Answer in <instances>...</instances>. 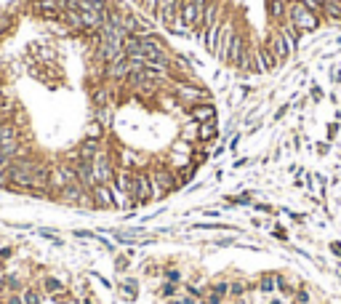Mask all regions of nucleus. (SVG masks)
Masks as SVG:
<instances>
[{
  "instance_id": "obj_21",
  "label": "nucleus",
  "mask_w": 341,
  "mask_h": 304,
  "mask_svg": "<svg viewBox=\"0 0 341 304\" xmlns=\"http://www.w3.org/2000/svg\"><path fill=\"white\" fill-rule=\"evenodd\" d=\"M323 22L341 24V3H333V0H328L325 8H323Z\"/></svg>"
},
{
  "instance_id": "obj_11",
  "label": "nucleus",
  "mask_w": 341,
  "mask_h": 304,
  "mask_svg": "<svg viewBox=\"0 0 341 304\" xmlns=\"http://www.w3.org/2000/svg\"><path fill=\"white\" fill-rule=\"evenodd\" d=\"M91 203H93V208H99V211H112V208H118L112 184H96L91 189Z\"/></svg>"
},
{
  "instance_id": "obj_13",
  "label": "nucleus",
  "mask_w": 341,
  "mask_h": 304,
  "mask_svg": "<svg viewBox=\"0 0 341 304\" xmlns=\"http://www.w3.org/2000/svg\"><path fill=\"white\" fill-rule=\"evenodd\" d=\"M288 3L291 0H264V8H267L269 24H280L288 19Z\"/></svg>"
},
{
  "instance_id": "obj_5",
  "label": "nucleus",
  "mask_w": 341,
  "mask_h": 304,
  "mask_svg": "<svg viewBox=\"0 0 341 304\" xmlns=\"http://www.w3.org/2000/svg\"><path fill=\"white\" fill-rule=\"evenodd\" d=\"M115 171H118L115 155L107 149H99L96 158H93V176H96V184H112L115 182Z\"/></svg>"
},
{
  "instance_id": "obj_23",
  "label": "nucleus",
  "mask_w": 341,
  "mask_h": 304,
  "mask_svg": "<svg viewBox=\"0 0 341 304\" xmlns=\"http://www.w3.org/2000/svg\"><path fill=\"white\" fill-rule=\"evenodd\" d=\"M131 259H134V256H131L128 251L115 254V272L118 275H128L131 272Z\"/></svg>"
},
{
  "instance_id": "obj_45",
  "label": "nucleus",
  "mask_w": 341,
  "mask_h": 304,
  "mask_svg": "<svg viewBox=\"0 0 341 304\" xmlns=\"http://www.w3.org/2000/svg\"><path fill=\"white\" fill-rule=\"evenodd\" d=\"M221 179H224V168H216V174H213V182H216V184H219V182H221Z\"/></svg>"
},
{
  "instance_id": "obj_37",
  "label": "nucleus",
  "mask_w": 341,
  "mask_h": 304,
  "mask_svg": "<svg viewBox=\"0 0 341 304\" xmlns=\"http://www.w3.org/2000/svg\"><path fill=\"white\" fill-rule=\"evenodd\" d=\"M315 152H317V158H328V155H330V141H328V139H325V141H317Z\"/></svg>"
},
{
  "instance_id": "obj_38",
  "label": "nucleus",
  "mask_w": 341,
  "mask_h": 304,
  "mask_svg": "<svg viewBox=\"0 0 341 304\" xmlns=\"http://www.w3.org/2000/svg\"><path fill=\"white\" fill-rule=\"evenodd\" d=\"M328 251H330V256H333V259L341 262V240H328Z\"/></svg>"
},
{
  "instance_id": "obj_6",
  "label": "nucleus",
  "mask_w": 341,
  "mask_h": 304,
  "mask_svg": "<svg viewBox=\"0 0 341 304\" xmlns=\"http://www.w3.org/2000/svg\"><path fill=\"white\" fill-rule=\"evenodd\" d=\"M208 3H211V0H184V3H182V16H179V19H182L189 30H195V35L203 27V14H205Z\"/></svg>"
},
{
  "instance_id": "obj_46",
  "label": "nucleus",
  "mask_w": 341,
  "mask_h": 304,
  "mask_svg": "<svg viewBox=\"0 0 341 304\" xmlns=\"http://www.w3.org/2000/svg\"><path fill=\"white\" fill-rule=\"evenodd\" d=\"M333 45H338V48H341V37H333Z\"/></svg>"
},
{
  "instance_id": "obj_25",
  "label": "nucleus",
  "mask_w": 341,
  "mask_h": 304,
  "mask_svg": "<svg viewBox=\"0 0 341 304\" xmlns=\"http://www.w3.org/2000/svg\"><path fill=\"white\" fill-rule=\"evenodd\" d=\"M43 288L48 291L51 296H53V293H59V291H67V288H64V283H62L59 278H45V280H43Z\"/></svg>"
},
{
  "instance_id": "obj_44",
  "label": "nucleus",
  "mask_w": 341,
  "mask_h": 304,
  "mask_svg": "<svg viewBox=\"0 0 341 304\" xmlns=\"http://www.w3.org/2000/svg\"><path fill=\"white\" fill-rule=\"evenodd\" d=\"M280 158H282V147L277 144V147L272 149V160H280Z\"/></svg>"
},
{
  "instance_id": "obj_18",
  "label": "nucleus",
  "mask_w": 341,
  "mask_h": 304,
  "mask_svg": "<svg viewBox=\"0 0 341 304\" xmlns=\"http://www.w3.org/2000/svg\"><path fill=\"white\" fill-rule=\"evenodd\" d=\"M256 51H259V59L264 62V67H267V72H277L280 67H282V64L277 62V56H274L272 54V48H269V45L267 43H256Z\"/></svg>"
},
{
  "instance_id": "obj_22",
  "label": "nucleus",
  "mask_w": 341,
  "mask_h": 304,
  "mask_svg": "<svg viewBox=\"0 0 341 304\" xmlns=\"http://www.w3.org/2000/svg\"><path fill=\"white\" fill-rule=\"evenodd\" d=\"M230 283H232V278H226V275H219V278L211 280V291H216L221 299H230Z\"/></svg>"
},
{
  "instance_id": "obj_1",
  "label": "nucleus",
  "mask_w": 341,
  "mask_h": 304,
  "mask_svg": "<svg viewBox=\"0 0 341 304\" xmlns=\"http://www.w3.org/2000/svg\"><path fill=\"white\" fill-rule=\"evenodd\" d=\"M149 171H152V184H155V203L157 200H165L168 195H174L179 189V182H176V168L168 163V160H155L152 166H149Z\"/></svg>"
},
{
  "instance_id": "obj_20",
  "label": "nucleus",
  "mask_w": 341,
  "mask_h": 304,
  "mask_svg": "<svg viewBox=\"0 0 341 304\" xmlns=\"http://www.w3.org/2000/svg\"><path fill=\"white\" fill-rule=\"evenodd\" d=\"M179 293H182V286L179 283H168V280H160V286H157V296L168 301V299H176Z\"/></svg>"
},
{
  "instance_id": "obj_12",
  "label": "nucleus",
  "mask_w": 341,
  "mask_h": 304,
  "mask_svg": "<svg viewBox=\"0 0 341 304\" xmlns=\"http://www.w3.org/2000/svg\"><path fill=\"white\" fill-rule=\"evenodd\" d=\"M277 27H280V32H282V37H286L288 48H291L293 54H299V48H301V43H304V32H301V30H299V27H296V24H293V22H288V19H286V22H280Z\"/></svg>"
},
{
  "instance_id": "obj_8",
  "label": "nucleus",
  "mask_w": 341,
  "mask_h": 304,
  "mask_svg": "<svg viewBox=\"0 0 341 304\" xmlns=\"http://www.w3.org/2000/svg\"><path fill=\"white\" fill-rule=\"evenodd\" d=\"M264 43L272 48V54L277 56L280 64H288V62L293 59V51L288 48V43H286V37H282V32H280L277 24H269V32H267V37H264Z\"/></svg>"
},
{
  "instance_id": "obj_17",
  "label": "nucleus",
  "mask_w": 341,
  "mask_h": 304,
  "mask_svg": "<svg viewBox=\"0 0 341 304\" xmlns=\"http://www.w3.org/2000/svg\"><path fill=\"white\" fill-rule=\"evenodd\" d=\"M118 291L126 301H136L139 299V280L131 278V275H123V280L118 283Z\"/></svg>"
},
{
  "instance_id": "obj_26",
  "label": "nucleus",
  "mask_w": 341,
  "mask_h": 304,
  "mask_svg": "<svg viewBox=\"0 0 341 304\" xmlns=\"http://www.w3.org/2000/svg\"><path fill=\"white\" fill-rule=\"evenodd\" d=\"M272 237H274V240H277V243H282V245H288V243H291V237H288V230H286V227H282V224H272Z\"/></svg>"
},
{
  "instance_id": "obj_29",
  "label": "nucleus",
  "mask_w": 341,
  "mask_h": 304,
  "mask_svg": "<svg viewBox=\"0 0 341 304\" xmlns=\"http://www.w3.org/2000/svg\"><path fill=\"white\" fill-rule=\"evenodd\" d=\"M96 118H99V123L104 128L112 126V107H96Z\"/></svg>"
},
{
  "instance_id": "obj_2",
  "label": "nucleus",
  "mask_w": 341,
  "mask_h": 304,
  "mask_svg": "<svg viewBox=\"0 0 341 304\" xmlns=\"http://www.w3.org/2000/svg\"><path fill=\"white\" fill-rule=\"evenodd\" d=\"M288 22H293L299 27L304 35H312V32H317L320 27H323V16L315 14V11H309V8L301 3V0H291L288 3Z\"/></svg>"
},
{
  "instance_id": "obj_31",
  "label": "nucleus",
  "mask_w": 341,
  "mask_h": 304,
  "mask_svg": "<svg viewBox=\"0 0 341 304\" xmlns=\"http://www.w3.org/2000/svg\"><path fill=\"white\" fill-rule=\"evenodd\" d=\"M325 131H328L325 139H328V141H336V139H338V131H341V123H338V120H330L328 126H325Z\"/></svg>"
},
{
  "instance_id": "obj_36",
  "label": "nucleus",
  "mask_w": 341,
  "mask_h": 304,
  "mask_svg": "<svg viewBox=\"0 0 341 304\" xmlns=\"http://www.w3.org/2000/svg\"><path fill=\"white\" fill-rule=\"evenodd\" d=\"M224 152H226V141L221 139V141H216V144H213V149H211V160H219Z\"/></svg>"
},
{
  "instance_id": "obj_40",
  "label": "nucleus",
  "mask_w": 341,
  "mask_h": 304,
  "mask_svg": "<svg viewBox=\"0 0 341 304\" xmlns=\"http://www.w3.org/2000/svg\"><path fill=\"white\" fill-rule=\"evenodd\" d=\"M70 293L67 291H59V293H53V304H70Z\"/></svg>"
},
{
  "instance_id": "obj_14",
  "label": "nucleus",
  "mask_w": 341,
  "mask_h": 304,
  "mask_svg": "<svg viewBox=\"0 0 341 304\" xmlns=\"http://www.w3.org/2000/svg\"><path fill=\"white\" fill-rule=\"evenodd\" d=\"M16 152V131L11 126H0V155L11 158Z\"/></svg>"
},
{
  "instance_id": "obj_39",
  "label": "nucleus",
  "mask_w": 341,
  "mask_h": 304,
  "mask_svg": "<svg viewBox=\"0 0 341 304\" xmlns=\"http://www.w3.org/2000/svg\"><path fill=\"white\" fill-rule=\"evenodd\" d=\"M75 237H85V240H99V232H91V230H75Z\"/></svg>"
},
{
  "instance_id": "obj_41",
  "label": "nucleus",
  "mask_w": 341,
  "mask_h": 304,
  "mask_svg": "<svg viewBox=\"0 0 341 304\" xmlns=\"http://www.w3.org/2000/svg\"><path fill=\"white\" fill-rule=\"evenodd\" d=\"M251 163H253L251 158H238V160L232 163V171H235V168H245V166H251Z\"/></svg>"
},
{
  "instance_id": "obj_43",
  "label": "nucleus",
  "mask_w": 341,
  "mask_h": 304,
  "mask_svg": "<svg viewBox=\"0 0 341 304\" xmlns=\"http://www.w3.org/2000/svg\"><path fill=\"white\" fill-rule=\"evenodd\" d=\"M267 304H286V299H282L280 296V293H272V296H269V301Z\"/></svg>"
},
{
  "instance_id": "obj_30",
  "label": "nucleus",
  "mask_w": 341,
  "mask_h": 304,
  "mask_svg": "<svg viewBox=\"0 0 341 304\" xmlns=\"http://www.w3.org/2000/svg\"><path fill=\"white\" fill-rule=\"evenodd\" d=\"M307 96H309V102H323V99H325V91H323V85L312 83V85H309V93H307Z\"/></svg>"
},
{
  "instance_id": "obj_33",
  "label": "nucleus",
  "mask_w": 341,
  "mask_h": 304,
  "mask_svg": "<svg viewBox=\"0 0 341 304\" xmlns=\"http://www.w3.org/2000/svg\"><path fill=\"white\" fill-rule=\"evenodd\" d=\"M293 110V102H286V104H280V107L277 110H274V115H272V120L274 123H277V120H282V118H286L288 115V112Z\"/></svg>"
},
{
  "instance_id": "obj_34",
  "label": "nucleus",
  "mask_w": 341,
  "mask_h": 304,
  "mask_svg": "<svg viewBox=\"0 0 341 304\" xmlns=\"http://www.w3.org/2000/svg\"><path fill=\"white\" fill-rule=\"evenodd\" d=\"M24 304H40V291H35V288H27L24 291Z\"/></svg>"
},
{
  "instance_id": "obj_7",
  "label": "nucleus",
  "mask_w": 341,
  "mask_h": 304,
  "mask_svg": "<svg viewBox=\"0 0 341 304\" xmlns=\"http://www.w3.org/2000/svg\"><path fill=\"white\" fill-rule=\"evenodd\" d=\"M182 3L184 0H157V8H155V22L163 27V30L168 32L170 27H174V22L179 16H182Z\"/></svg>"
},
{
  "instance_id": "obj_24",
  "label": "nucleus",
  "mask_w": 341,
  "mask_h": 304,
  "mask_svg": "<svg viewBox=\"0 0 341 304\" xmlns=\"http://www.w3.org/2000/svg\"><path fill=\"white\" fill-rule=\"evenodd\" d=\"M291 304H312V291H309L307 283H299V288H296V293H293Z\"/></svg>"
},
{
  "instance_id": "obj_19",
  "label": "nucleus",
  "mask_w": 341,
  "mask_h": 304,
  "mask_svg": "<svg viewBox=\"0 0 341 304\" xmlns=\"http://www.w3.org/2000/svg\"><path fill=\"white\" fill-rule=\"evenodd\" d=\"M197 128H200V123L189 120L187 115L182 118V128H179V139L189 141V144H197Z\"/></svg>"
},
{
  "instance_id": "obj_15",
  "label": "nucleus",
  "mask_w": 341,
  "mask_h": 304,
  "mask_svg": "<svg viewBox=\"0 0 341 304\" xmlns=\"http://www.w3.org/2000/svg\"><path fill=\"white\" fill-rule=\"evenodd\" d=\"M197 141H200V144H216V141H221V131L216 126V120L200 123V128H197Z\"/></svg>"
},
{
  "instance_id": "obj_32",
  "label": "nucleus",
  "mask_w": 341,
  "mask_h": 304,
  "mask_svg": "<svg viewBox=\"0 0 341 304\" xmlns=\"http://www.w3.org/2000/svg\"><path fill=\"white\" fill-rule=\"evenodd\" d=\"M301 3H304V6L309 8V11H315V14H320V16H323V8H325V3H328V0H301Z\"/></svg>"
},
{
  "instance_id": "obj_35",
  "label": "nucleus",
  "mask_w": 341,
  "mask_h": 304,
  "mask_svg": "<svg viewBox=\"0 0 341 304\" xmlns=\"http://www.w3.org/2000/svg\"><path fill=\"white\" fill-rule=\"evenodd\" d=\"M235 237H216L213 240V248H235Z\"/></svg>"
},
{
  "instance_id": "obj_42",
  "label": "nucleus",
  "mask_w": 341,
  "mask_h": 304,
  "mask_svg": "<svg viewBox=\"0 0 341 304\" xmlns=\"http://www.w3.org/2000/svg\"><path fill=\"white\" fill-rule=\"evenodd\" d=\"M203 214H205V216H211V219H219V216H221L219 208H203Z\"/></svg>"
},
{
  "instance_id": "obj_27",
  "label": "nucleus",
  "mask_w": 341,
  "mask_h": 304,
  "mask_svg": "<svg viewBox=\"0 0 341 304\" xmlns=\"http://www.w3.org/2000/svg\"><path fill=\"white\" fill-rule=\"evenodd\" d=\"M253 211L256 214H267V216H277V208L272 203H264V200H253Z\"/></svg>"
},
{
  "instance_id": "obj_4",
  "label": "nucleus",
  "mask_w": 341,
  "mask_h": 304,
  "mask_svg": "<svg viewBox=\"0 0 341 304\" xmlns=\"http://www.w3.org/2000/svg\"><path fill=\"white\" fill-rule=\"evenodd\" d=\"M155 184H152V171L149 168H136V189H134V206L147 208L155 203Z\"/></svg>"
},
{
  "instance_id": "obj_10",
  "label": "nucleus",
  "mask_w": 341,
  "mask_h": 304,
  "mask_svg": "<svg viewBox=\"0 0 341 304\" xmlns=\"http://www.w3.org/2000/svg\"><path fill=\"white\" fill-rule=\"evenodd\" d=\"M184 115L195 123H211V120L219 118V110H216V102H197V104L184 110Z\"/></svg>"
},
{
  "instance_id": "obj_28",
  "label": "nucleus",
  "mask_w": 341,
  "mask_h": 304,
  "mask_svg": "<svg viewBox=\"0 0 341 304\" xmlns=\"http://www.w3.org/2000/svg\"><path fill=\"white\" fill-rule=\"evenodd\" d=\"M139 8H141V14L149 16V19H155V8H157V0H136Z\"/></svg>"
},
{
  "instance_id": "obj_16",
  "label": "nucleus",
  "mask_w": 341,
  "mask_h": 304,
  "mask_svg": "<svg viewBox=\"0 0 341 304\" xmlns=\"http://www.w3.org/2000/svg\"><path fill=\"white\" fill-rule=\"evenodd\" d=\"M256 286H259V293H277V272L274 270H267V272H259V278H256Z\"/></svg>"
},
{
  "instance_id": "obj_9",
  "label": "nucleus",
  "mask_w": 341,
  "mask_h": 304,
  "mask_svg": "<svg viewBox=\"0 0 341 304\" xmlns=\"http://www.w3.org/2000/svg\"><path fill=\"white\" fill-rule=\"evenodd\" d=\"M235 32H238V24H235V16H232V14H226L224 24H221L219 45H216V56H213V59L221 64V67H226V54H230V43H232Z\"/></svg>"
},
{
  "instance_id": "obj_3",
  "label": "nucleus",
  "mask_w": 341,
  "mask_h": 304,
  "mask_svg": "<svg viewBox=\"0 0 341 304\" xmlns=\"http://www.w3.org/2000/svg\"><path fill=\"white\" fill-rule=\"evenodd\" d=\"M37 171H40V166L32 163V160H14V163H8L6 176L11 179V184L30 189L37 182Z\"/></svg>"
}]
</instances>
